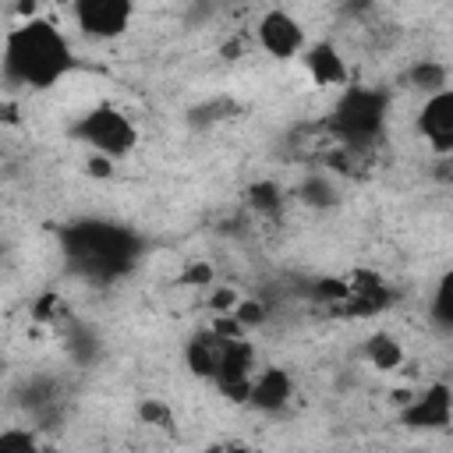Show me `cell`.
<instances>
[{"instance_id":"cell-4","label":"cell","mask_w":453,"mask_h":453,"mask_svg":"<svg viewBox=\"0 0 453 453\" xmlns=\"http://www.w3.org/2000/svg\"><path fill=\"white\" fill-rule=\"evenodd\" d=\"M134 0H71V18L78 32L92 42H113L127 35L134 21Z\"/></svg>"},{"instance_id":"cell-9","label":"cell","mask_w":453,"mask_h":453,"mask_svg":"<svg viewBox=\"0 0 453 453\" xmlns=\"http://www.w3.org/2000/svg\"><path fill=\"white\" fill-rule=\"evenodd\" d=\"M453 418V393L446 382H432L425 386L421 393H414L403 411H400V421L407 428H446Z\"/></svg>"},{"instance_id":"cell-7","label":"cell","mask_w":453,"mask_h":453,"mask_svg":"<svg viewBox=\"0 0 453 453\" xmlns=\"http://www.w3.org/2000/svg\"><path fill=\"white\" fill-rule=\"evenodd\" d=\"M297 60H301V67H304V74H308V81L315 88H343L347 81H354L343 50L336 42H329V39L308 42Z\"/></svg>"},{"instance_id":"cell-6","label":"cell","mask_w":453,"mask_h":453,"mask_svg":"<svg viewBox=\"0 0 453 453\" xmlns=\"http://www.w3.org/2000/svg\"><path fill=\"white\" fill-rule=\"evenodd\" d=\"M258 368V357H255V347L244 336H230L223 343V354H219V365H216V389L230 400V403H244L248 400V386H251V375Z\"/></svg>"},{"instance_id":"cell-17","label":"cell","mask_w":453,"mask_h":453,"mask_svg":"<svg viewBox=\"0 0 453 453\" xmlns=\"http://www.w3.org/2000/svg\"><path fill=\"white\" fill-rule=\"evenodd\" d=\"M432 319L439 322V329H449V322H453V315H449V276H442V283H439V290H435Z\"/></svg>"},{"instance_id":"cell-8","label":"cell","mask_w":453,"mask_h":453,"mask_svg":"<svg viewBox=\"0 0 453 453\" xmlns=\"http://www.w3.org/2000/svg\"><path fill=\"white\" fill-rule=\"evenodd\" d=\"M418 134L428 142L435 156L453 152V88L428 92L418 110Z\"/></svg>"},{"instance_id":"cell-1","label":"cell","mask_w":453,"mask_h":453,"mask_svg":"<svg viewBox=\"0 0 453 453\" xmlns=\"http://www.w3.org/2000/svg\"><path fill=\"white\" fill-rule=\"evenodd\" d=\"M74 42L67 32L46 18V14H28L18 18L0 42V74L14 88L28 92H46L60 85L74 71Z\"/></svg>"},{"instance_id":"cell-2","label":"cell","mask_w":453,"mask_h":453,"mask_svg":"<svg viewBox=\"0 0 453 453\" xmlns=\"http://www.w3.org/2000/svg\"><path fill=\"white\" fill-rule=\"evenodd\" d=\"M389 106H393V96L379 85L347 81L343 88H336V99L329 106V131H333L336 145L365 149V145L379 142L386 131V120H389Z\"/></svg>"},{"instance_id":"cell-12","label":"cell","mask_w":453,"mask_h":453,"mask_svg":"<svg viewBox=\"0 0 453 453\" xmlns=\"http://www.w3.org/2000/svg\"><path fill=\"white\" fill-rule=\"evenodd\" d=\"M403 343L393 336V333H372L365 340V361L375 368V372H396L403 368Z\"/></svg>"},{"instance_id":"cell-18","label":"cell","mask_w":453,"mask_h":453,"mask_svg":"<svg viewBox=\"0 0 453 453\" xmlns=\"http://www.w3.org/2000/svg\"><path fill=\"white\" fill-rule=\"evenodd\" d=\"M35 435L28 428H4L0 432V449H35Z\"/></svg>"},{"instance_id":"cell-19","label":"cell","mask_w":453,"mask_h":453,"mask_svg":"<svg viewBox=\"0 0 453 453\" xmlns=\"http://www.w3.org/2000/svg\"><path fill=\"white\" fill-rule=\"evenodd\" d=\"M237 301H241V294H237L234 287H216L212 297H209V308H212L216 315H230Z\"/></svg>"},{"instance_id":"cell-3","label":"cell","mask_w":453,"mask_h":453,"mask_svg":"<svg viewBox=\"0 0 453 453\" xmlns=\"http://www.w3.org/2000/svg\"><path fill=\"white\" fill-rule=\"evenodd\" d=\"M74 142H81L92 156L117 163L138 149V124L117 103H96L74 120Z\"/></svg>"},{"instance_id":"cell-20","label":"cell","mask_w":453,"mask_h":453,"mask_svg":"<svg viewBox=\"0 0 453 453\" xmlns=\"http://www.w3.org/2000/svg\"><path fill=\"white\" fill-rule=\"evenodd\" d=\"M142 418H145V421H152V425H166V421H170V411L149 400V403H142Z\"/></svg>"},{"instance_id":"cell-14","label":"cell","mask_w":453,"mask_h":453,"mask_svg":"<svg viewBox=\"0 0 453 453\" xmlns=\"http://www.w3.org/2000/svg\"><path fill=\"white\" fill-rule=\"evenodd\" d=\"M301 202L311 209H333V205H340V188L326 173H308L301 180Z\"/></svg>"},{"instance_id":"cell-16","label":"cell","mask_w":453,"mask_h":453,"mask_svg":"<svg viewBox=\"0 0 453 453\" xmlns=\"http://www.w3.org/2000/svg\"><path fill=\"white\" fill-rule=\"evenodd\" d=\"M230 315H234V322H237L244 333H251V329H258V326L269 319V308H265V301H258V297H241Z\"/></svg>"},{"instance_id":"cell-13","label":"cell","mask_w":453,"mask_h":453,"mask_svg":"<svg viewBox=\"0 0 453 453\" xmlns=\"http://www.w3.org/2000/svg\"><path fill=\"white\" fill-rule=\"evenodd\" d=\"M407 81L414 88H421L425 96L428 92H439V88H449V67L442 60H432V57H421L418 64H411L407 71Z\"/></svg>"},{"instance_id":"cell-15","label":"cell","mask_w":453,"mask_h":453,"mask_svg":"<svg viewBox=\"0 0 453 453\" xmlns=\"http://www.w3.org/2000/svg\"><path fill=\"white\" fill-rule=\"evenodd\" d=\"M248 205L258 212V216H280L283 212V191L276 180H255L248 188Z\"/></svg>"},{"instance_id":"cell-10","label":"cell","mask_w":453,"mask_h":453,"mask_svg":"<svg viewBox=\"0 0 453 453\" xmlns=\"http://www.w3.org/2000/svg\"><path fill=\"white\" fill-rule=\"evenodd\" d=\"M294 400V375L280 365H265V368H255L251 375V386H248V407L262 411V414H280L287 403Z\"/></svg>"},{"instance_id":"cell-5","label":"cell","mask_w":453,"mask_h":453,"mask_svg":"<svg viewBox=\"0 0 453 453\" xmlns=\"http://www.w3.org/2000/svg\"><path fill=\"white\" fill-rule=\"evenodd\" d=\"M255 42H258V50L265 57L290 64L308 46V32H304V21L294 11H287V7H265L258 14V21H255Z\"/></svg>"},{"instance_id":"cell-11","label":"cell","mask_w":453,"mask_h":453,"mask_svg":"<svg viewBox=\"0 0 453 453\" xmlns=\"http://www.w3.org/2000/svg\"><path fill=\"white\" fill-rule=\"evenodd\" d=\"M226 340H230V336L216 333L212 326H209V329H198V333L184 343V365H188V372L198 375V379H209V382H212Z\"/></svg>"}]
</instances>
